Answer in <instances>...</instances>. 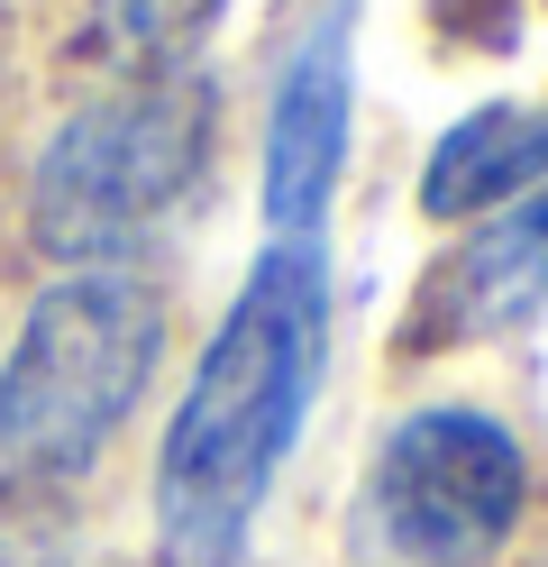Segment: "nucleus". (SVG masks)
Instances as JSON below:
<instances>
[{
	"mask_svg": "<svg viewBox=\"0 0 548 567\" xmlns=\"http://www.w3.org/2000/svg\"><path fill=\"white\" fill-rule=\"evenodd\" d=\"M348 28H356V0H329V19L292 47L275 83V120H266V229L275 238H320V210L339 193L348 111H356Z\"/></svg>",
	"mask_w": 548,
	"mask_h": 567,
	"instance_id": "5",
	"label": "nucleus"
},
{
	"mask_svg": "<svg viewBox=\"0 0 548 567\" xmlns=\"http://www.w3.org/2000/svg\"><path fill=\"white\" fill-rule=\"evenodd\" d=\"M539 184H548V111L485 101L457 128H438V147L421 165V210L430 220H475V210H511Z\"/></svg>",
	"mask_w": 548,
	"mask_h": 567,
	"instance_id": "7",
	"label": "nucleus"
},
{
	"mask_svg": "<svg viewBox=\"0 0 548 567\" xmlns=\"http://www.w3.org/2000/svg\"><path fill=\"white\" fill-rule=\"evenodd\" d=\"M229 0H101V28L137 74H183Z\"/></svg>",
	"mask_w": 548,
	"mask_h": 567,
	"instance_id": "8",
	"label": "nucleus"
},
{
	"mask_svg": "<svg viewBox=\"0 0 548 567\" xmlns=\"http://www.w3.org/2000/svg\"><path fill=\"white\" fill-rule=\"evenodd\" d=\"M548 302V184L521 193L494 229H475L448 266H430L412 330L402 348H466V339H503Z\"/></svg>",
	"mask_w": 548,
	"mask_h": 567,
	"instance_id": "6",
	"label": "nucleus"
},
{
	"mask_svg": "<svg viewBox=\"0 0 548 567\" xmlns=\"http://www.w3.org/2000/svg\"><path fill=\"white\" fill-rule=\"evenodd\" d=\"M329 348V266L320 238H266L201 375L183 384L156 457V567H238V540L266 504L275 467L302 440L311 384Z\"/></svg>",
	"mask_w": 548,
	"mask_h": 567,
	"instance_id": "1",
	"label": "nucleus"
},
{
	"mask_svg": "<svg viewBox=\"0 0 548 567\" xmlns=\"http://www.w3.org/2000/svg\"><path fill=\"white\" fill-rule=\"evenodd\" d=\"M156 348H165V311L137 275L73 266L64 284H46L10 367H0V467L28 485L83 476L110 449V431L137 412Z\"/></svg>",
	"mask_w": 548,
	"mask_h": 567,
	"instance_id": "2",
	"label": "nucleus"
},
{
	"mask_svg": "<svg viewBox=\"0 0 548 567\" xmlns=\"http://www.w3.org/2000/svg\"><path fill=\"white\" fill-rule=\"evenodd\" d=\"M201 156H210V83L193 64L128 74L110 101H83L46 137L28 184V229L55 266H101L193 193Z\"/></svg>",
	"mask_w": 548,
	"mask_h": 567,
	"instance_id": "3",
	"label": "nucleus"
},
{
	"mask_svg": "<svg viewBox=\"0 0 548 567\" xmlns=\"http://www.w3.org/2000/svg\"><path fill=\"white\" fill-rule=\"evenodd\" d=\"M521 522V449L485 412H412L375 449L365 540L393 567H485Z\"/></svg>",
	"mask_w": 548,
	"mask_h": 567,
	"instance_id": "4",
	"label": "nucleus"
}]
</instances>
